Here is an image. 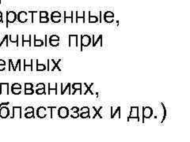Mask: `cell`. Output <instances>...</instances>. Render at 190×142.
I'll use <instances>...</instances> for the list:
<instances>
[{"label": "cell", "instance_id": "cell-1", "mask_svg": "<svg viewBox=\"0 0 190 142\" xmlns=\"http://www.w3.org/2000/svg\"><path fill=\"white\" fill-rule=\"evenodd\" d=\"M131 120H136V121H140V106H133L130 107V114L127 118V121H131Z\"/></svg>", "mask_w": 190, "mask_h": 142}, {"label": "cell", "instance_id": "cell-2", "mask_svg": "<svg viewBox=\"0 0 190 142\" xmlns=\"http://www.w3.org/2000/svg\"><path fill=\"white\" fill-rule=\"evenodd\" d=\"M142 113H143L142 122L144 123V122H145V119H148V118H151V116L153 115V113H154V110H153L152 107H151V106H143V107H142Z\"/></svg>", "mask_w": 190, "mask_h": 142}, {"label": "cell", "instance_id": "cell-3", "mask_svg": "<svg viewBox=\"0 0 190 142\" xmlns=\"http://www.w3.org/2000/svg\"><path fill=\"white\" fill-rule=\"evenodd\" d=\"M92 43V38L89 35L81 36V51H82V47H87Z\"/></svg>", "mask_w": 190, "mask_h": 142}, {"label": "cell", "instance_id": "cell-4", "mask_svg": "<svg viewBox=\"0 0 190 142\" xmlns=\"http://www.w3.org/2000/svg\"><path fill=\"white\" fill-rule=\"evenodd\" d=\"M13 113L10 116V118H22V107L21 106H13Z\"/></svg>", "mask_w": 190, "mask_h": 142}, {"label": "cell", "instance_id": "cell-5", "mask_svg": "<svg viewBox=\"0 0 190 142\" xmlns=\"http://www.w3.org/2000/svg\"><path fill=\"white\" fill-rule=\"evenodd\" d=\"M17 20V13L14 11L6 12V27H8V24H13Z\"/></svg>", "mask_w": 190, "mask_h": 142}, {"label": "cell", "instance_id": "cell-6", "mask_svg": "<svg viewBox=\"0 0 190 142\" xmlns=\"http://www.w3.org/2000/svg\"><path fill=\"white\" fill-rule=\"evenodd\" d=\"M69 47L76 48L78 47V36L77 34H70L69 36Z\"/></svg>", "mask_w": 190, "mask_h": 142}, {"label": "cell", "instance_id": "cell-7", "mask_svg": "<svg viewBox=\"0 0 190 142\" xmlns=\"http://www.w3.org/2000/svg\"><path fill=\"white\" fill-rule=\"evenodd\" d=\"M57 114L60 118H67L69 116V109L66 106H61L57 110Z\"/></svg>", "mask_w": 190, "mask_h": 142}, {"label": "cell", "instance_id": "cell-8", "mask_svg": "<svg viewBox=\"0 0 190 142\" xmlns=\"http://www.w3.org/2000/svg\"><path fill=\"white\" fill-rule=\"evenodd\" d=\"M17 20L20 23H26L28 21V13L26 11H20L17 14Z\"/></svg>", "mask_w": 190, "mask_h": 142}, {"label": "cell", "instance_id": "cell-9", "mask_svg": "<svg viewBox=\"0 0 190 142\" xmlns=\"http://www.w3.org/2000/svg\"><path fill=\"white\" fill-rule=\"evenodd\" d=\"M10 109L6 106H0V118H6L10 116Z\"/></svg>", "mask_w": 190, "mask_h": 142}, {"label": "cell", "instance_id": "cell-10", "mask_svg": "<svg viewBox=\"0 0 190 142\" xmlns=\"http://www.w3.org/2000/svg\"><path fill=\"white\" fill-rule=\"evenodd\" d=\"M102 35H99L97 39H95V35L92 36V47H95L97 45V43H100V47L103 46V41H102Z\"/></svg>", "mask_w": 190, "mask_h": 142}, {"label": "cell", "instance_id": "cell-11", "mask_svg": "<svg viewBox=\"0 0 190 142\" xmlns=\"http://www.w3.org/2000/svg\"><path fill=\"white\" fill-rule=\"evenodd\" d=\"M47 111H46V108L45 106H39L37 110V115L39 118H45V117L47 116Z\"/></svg>", "mask_w": 190, "mask_h": 142}, {"label": "cell", "instance_id": "cell-12", "mask_svg": "<svg viewBox=\"0 0 190 142\" xmlns=\"http://www.w3.org/2000/svg\"><path fill=\"white\" fill-rule=\"evenodd\" d=\"M64 13V18H63V21L64 23L67 22V20H69L71 21V23L74 22V20H73V15H74V11H64L63 12Z\"/></svg>", "mask_w": 190, "mask_h": 142}, {"label": "cell", "instance_id": "cell-13", "mask_svg": "<svg viewBox=\"0 0 190 142\" xmlns=\"http://www.w3.org/2000/svg\"><path fill=\"white\" fill-rule=\"evenodd\" d=\"M82 84L81 83H75V84H71V87L74 89V92L71 94H76V92H79V94H82Z\"/></svg>", "mask_w": 190, "mask_h": 142}, {"label": "cell", "instance_id": "cell-14", "mask_svg": "<svg viewBox=\"0 0 190 142\" xmlns=\"http://www.w3.org/2000/svg\"><path fill=\"white\" fill-rule=\"evenodd\" d=\"M18 65L19 66L21 65V59L17 60V63H16V65H14L13 60L9 59V68H8V70L10 71L12 69H13V71H16L18 68Z\"/></svg>", "mask_w": 190, "mask_h": 142}, {"label": "cell", "instance_id": "cell-15", "mask_svg": "<svg viewBox=\"0 0 190 142\" xmlns=\"http://www.w3.org/2000/svg\"><path fill=\"white\" fill-rule=\"evenodd\" d=\"M9 94V84L8 83H0V94Z\"/></svg>", "mask_w": 190, "mask_h": 142}, {"label": "cell", "instance_id": "cell-16", "mask_svg": "<svg viewBox=\"0 0 190 142\" xmlns=\"http://www.w3.org/2000/svg\"><path fill=\"white\" fill-rule=\"evenodd\" d=\"M85 18H86V12H85V11H76V20H75L76 23H78L79 19H82V22L85 23V22H86V20H85Z\"/></svg>", "mask_w": 190, "mask_h": 142}, {"label": "cell", "instance_id": "cell-17", "mask_svg": "<svg viewBox=\"0 0 190 142\" xmlns=\"http://www.w3.org/2000/svg\"><path fill=\"white\" fill-rule=\"evenodd\" d=\"M22 46L24 47L25 43H28L29 46L31 47L32 46V35H29V36H26L25 35H22Z\"/></svg>", "mask_w": 190, "mask_h": 142}, {"label": "cell", "instance_id": "cell-18", "mask_svg": "<svg viewBox=\"0 0 190 142\" xmlns=\"http://www.w3.org/2000/svg\"><path fill=\"white\" fill-rule=\"evenodd\" d=\"M102 108H103L102 106H100V107H99L98 109L96 108V106H92V109H93V110H94V112H95L94 114H93V117H92V118H96V117H97V116H98V117L100 118H103V116L101 115V114H100V111H101V110H102Z\"/></svg>", "mask_w": 190, "mask_h": 142}, {"label": "cell", "instance_id": "cell-19", "mask_svg": "<svg viewBox=\"0 0 190 142\" xmlns=\"http://www.w3.org/2000/svg\"><path fill=\"white\" fill-rule=\"evenodd\" d=\"M9 39L10 41L12 43H16V46L18 47L19 46V36L18 34L13 36V35H9Z\"/></svg>", "mask_w": 190, "mask_h": 142}, {"label": "cell", "instance_id": "cell-20", "mask_svg": "<svg viewBox=\"0 0 190 142\" xmlns=\"http://www.w3.org/2000/svg\"><path fill=\"white\" fill-rule=\"evenodd\" d=\"M111 118H115L116 114H118V116H119V118H121V106H117V109L115 110V111H113V106H111Z\"/></svg>", "mask_w": 190, "mask_h": 142}, {"label": "cell", "instance_id": "cell-21", "mask_svg": "<svg viewBox=\"0 0 190 142\" xmlns=\"http://www.w3.org/2000/svg\"><path fill=\"white\" fill-rule=\"evenodd\" d=\"M34 47H42L44 45V40H42V39H37V37H36V35L34 36Z\"/></svg>", "mask_w": 190, "mask_h": 142}, {"label": "cell", "instance_id": "cell-22", "mask_svg": "<svg viewBox=\"0 0 190 142\" xmlns=\"http://www.w3.org/2000/svg\"><path fill=\"white\" fill-rule=\"evenodd\" d=\"M98 22V17L96 15H92L91 11H89V23Z\"/></svg>", "mask_w": 190, "mask_h": 142}, {"label": "cell", "instance_id": "cell-23", "mask_svg": "<svg viewBox=\"0 0 190 142\" xmlns=\"http://www.w3.org/2000/svg\"><path fill=\"white\" fill-rule=\"evenodd\" d=\"M48 86H49V93L48 94H51L52 93V91H54V93L57 95V83H55L54 84V87H52V84L51 83H49L48 84Z\"/></svg>", "mask_w": 190, "mask_h": 142}, {"label": "cell", "instance_id": "cell-24", "mask_svg": "<svg viewBox=\"0 0 190 142\" xmlns=\"http://www.w3.org/2000/svg\"><path fill=\"white\" fill-rule=\"evenodd\" d=\"M46 69V65L44 63H40V62H38V59L37 60V71H44Z\"/></svg>", "mask_w": 190, "mask_h": 142}, {"label": "cell", "instance_id": "cell-25", "mask_svg": "<svg viewBox=\"0 0 190 142\" xmlns=\"http://www.w3.org/2000/svg\"><path fill=\"white\" fill-rule=\"evenodd\" d=\"M71 83H67V85H66V87L64 88H62V87H61V93H60V94H62V95L65 94V92H66V91H67V90H68V94H69V95H70V94H71Z\"/></svg>", "mask_w": 190, "mask_h": 142}, {"label": "cell", "instance_id": "cell-26", "mask_svg": "<svg viewBox=\"0 0 190 142\" xmlns=\"http://www.w3.org/2000/svg\"><path fill=\"white\" fill-rule=\"evenodd\" d=\"M8 39H9V35L4 36L3 39H2V40H0V47H2L3 43H6V47H8V46H9V44H8Z\"/></svg>", "mask_w": 190, "mask_h": 142}, {"label": "cell", "instance_id": "cell-27", "mask_svg": "<svg viewBox=\"0 0 190 142\" xmlns=\"http://www.w3.org/2000/svg\"><path fill=\"white\" fill-rule=\"evenodd\" d=\"M33 62H34V60L32 59L31 62H30V64H27V62H26V60H24V70H26V68L30 67V70H33Z\"/></svg>", "mask_w": 190, "mask_h": 142}, {"label": "cell", "instance_id": "cell-28", "mask_svg": "<svg viewBox=\"0 0 190 142\" xmlns=\"http://www.w3.org/2000/svg\"><path fill=\"white\" fill-rule=\"evenodd\" d=\"M104 20L106 23H113L114 21V17H108V16H104Z\"/></svg>", "mask_w": 190, "mask_h": 142}, {"label": "cell", "instance_id": "cell-29", "mask_svg": "<svg viewBox=\"0 0 190 142\" xmlns=\"http://www.w3.org/2000/svg\"><path fill=\"white\" fill-rule=\"evenodd\" d=\"M51 21L53 23H60L61 21V17H51Z\"/></svg>", "mask_w": 190, "mask_h": 142}, {"label": "cell", "instance_id": "cell-30", "mask_svg": "<svg viewBox=\"0 0 190 142\" xmlns=\"http://www.w3.org/2000/svg\"><path fill=\"white\" fill-rule=\"evenodd\" d=\"M48 109H49V110H51V118H54V115H53V110H55V109H57V106H48Z\"/></svg>", "mask_w": 190, "mask_h": 142}, {"label": "cell", "instance_id": "cell-31", "mask_svg": "<svg viewBox=\"0 0 190 142\" xmlns=\"http://www.w3.org/2000/svg\"><path fill=\"white\" fill-rule=\"evenodd\" d=\"M35 92L38 95H42V94H46L45 93V88H37L35 91Z\"/></svg>", "mask_w": 190, "mask_h": 142}, {"label": "cell", "instance_id": "cell-32", "mask_svg": "<svg viewBox=\"0 0 190 142\" xmlns=\"http://www.w3.org/2000/svg\"><path fill=\"white\" fill-rule=\"evenodd\" d=\"M79 117L81 118H89V112H81L79 114Z\"/></svg>", "mask_w": 190, "mask_h": 142}, {"label": "cell", "instance_id": "cell-33", "mask_svg": "<svg viewBox=\"0 0 190 142\" xmlns=\"http://www.w3.org/2000/svg\"><path fill=\"white\" fill-rule=\"evenodd\" d=\"M49 44L52 47H57L60 45V41H57V40H49Z\"/></svg>", "mask_w": 190, "mask_h": 142}, {"label": "cell", "instance_id": "cell-34", "mask_svg": "<svg viewBox=\"0 0 190 142\" xmlns=\"http://www.w3.org/2000/svg\"><path fill=\"white\" fill-rule=\"evenodd\" d=\"M11 92L14 95H19V94L22 93V89H19V88H11Z\"/></svg>", "mask_w": 190, "mask_h": 142}, {"label": "cell", "instance_id": "cell-35", "mask_svg": "<svg viewBox=\"0 0 190 142\" xmlns=\"http://www.w3.org/2000/svg\"><path fill=\"white\" fill-rule=\"evenodd\" d=\"M25 117L26 118H34V112H26L25 113Z\"/></svg>", "mask_w": 190, "mask_h": 142}, {"label": "cell", "instance_id": "cell-36", "mask_svg": "<svg viewBox=\"0 0 190 142\" xmlns=\"http://www.w3.org/2000/svg\"><path fill=\"white\" fill-rule=\"evenodd\" d=\"M60 36L57 35H52L51 36H49V40H57V41H60Z\"/></svg>", "mask_w": 190, "mask_h": 142}, {"label": "cell", "instance_id": "cell-37", "mask_svg": "<svg viewBox=\"0 0 190 142\" xmlns=\"http://www.w3.org/2000/svg\"><path fill=\"white\" fill-rule=\"evenodd\" d=\"M34 88H30V89H25V94L26 95H33L34 93Z\"/></svg>", "mask_w": 190, "mask_h": 142}, {"label": "cell", "instance_id": "cell-38", "mask_svg": "<svg viewBox=\"0 0 190 142\" xmlns=\"http://www.w3.org/2000/svg\"><path fill=\"white\" fill-rule=\"evenodd\" d=\"M48 22H49V17H41V18H40V23H48Z\"/></svg>", "mask_w": 190, "mask_h": 142}, {"label": "cell", "instance_id": "cell-39", "mask_svg": "<svg viewBox=\"0 0 190 142\" xmlns=\"http://www.w3.org/2000/svg\"><path fill=\"white\" fill-rule=\"evenodd\" d=\"M51 17H61V13L59 11H53L51 13Z\"/></svg>", "mask_w": 190, "mask_h": 142}, {"label": "cell", "instance_id": "cell-40", "mask_svg": "<svg viewBox=\"0 0 190 142\" xmlns=\"http://www.w3.org/2000/svg\"><path fill=\"white\" fill-rule=\"evenodd\" d=\"M34 88V84L32 83H25V89H30Z\"/></svg>", "mask_w": 190, "mask_h": 142}, {"label": "cell", "instance_id": "cell-41", "mask_svg": "<svg viewBox=\"0 0 190 142\" xmlns=\"http://www.w3.org/2000/svg\"><path fill=\"white\" fill-rule=\"evenodd\" d=\"M45 17H49V13L47 11H40V18Z\"/></svg>", "mask_w": 190, "mask_h": 142}, {"label": "cell", "instance_id": "cell-42", "mask_svg": "<svg viewBox=\"0 0 190 142\" xmlns=\"http://www.w3.org/2000/svg\"><path fill=\"white\" fill-rule=\"evenodd\" d=\"M11 88H19V89H22V84H19V83H14V84L11 85Z\"/></svg>", "mask_w": 190, "mask_h": 142}, {"label": "cell", "instance_id": "cell-43", "mask_svg": "<svg viewBox=\"0 0 190 142\" xmlns=\"http://www.w3.org/2000/svg\"><path fill=\"white\" fill-rule=\"evenodd\" d=\"M26 112H34V108L33 106H27L25 109V113Z\"/></svg>", "mask_w": 190, "mask_h": 142}, {"label": "cell", "instance_id": "cell-44", "mask_svg": "<svg viewBox=\"0 0 190 142\" xmlns=\"http://www.w3.org/2000/svg\"><path fill=\"white\" fill-rule=\"evenodd\" d=\"M79 110H80L81 112H89V108L88 107V106H82L81 109H79Z\"/></svg>", "mask_w": 190, "mask_h": 142}, {"label": "cell", "instance_id": "cell-45", "mask_svg": "<svg viewBox=\"0 0 190 142\" xmlns=\"http://www.w3.org/2000/svg\"><path fill=\"white\" fill-rule=\"evenodd\" d=\"M71 117L72 118H78L79 117V113L78 112H71V114H70Z\"/></svg>", "mask_w": 190, "mask_h": 142}, {"label": "cell", "instance_id": "cell-46", "mask_svg": "<svg viewBox=\"0 0 190 142\" xmlns=\"http://www.w3.org/2000/svg\"><path fill=\"white\" fill-rule=\"evenodd\" d=\"M104 16H108V17H114V13L112 11H106L104 13Z\"/></svg>", "mask_w": 190, "mask_h": 142}, {"label": "cell", "instance_id": "cell-47", "mask_svg": "<svg viewBox=\"0 0 190 142\" xmlns=\"http://www.w3.org/2000/svg\"><path fill=\"white\" fill-rule=\"evenodd\" d=\"M36 87H37V88H45V83H39V84H38L36 85Z\"/></svg>", "mask_w": 190, "mask_h": 142}, {"label": "cell", "instance_id": "cell-48", "mask_svg": "<svg viewBox=\"0 0 190 142\" xmlns=\"http://www.w3.org/2000/svg\"><path fill=\"white\" fill-rule=\"evenodd\" d=\"M71 112H79V108L78 106H73L71 109Z\"/></svg>", "mask_w": 190, "mask_h": 142}, {"label": "cell", "instance_id": "cell-49", "mask_svg": "<svg viewBox=\"0 0 190 142\" xmlns=\"http://www.w3.org/2000/svg\"><path fill=\"white\" fill-rule=\"evenodd\" d=\"M6 69V65H0V71H3Z\"/></svg>", "mask_w": 190, "mask_h": 142}, {"label": "cell", "instance_id": "cell-50", "mask_svg": "<svg viewBox=\"0 0 190 142\" xmlns=\"http://www.w3.org/2000/svg\"><path fill=\"white\" fill-rule=\"evenodd\" d=\"M6 62H5V60L3 59H0V65H6Z\"/></svg>", "mask_w": 190, "mask_h": 142}, {"label": "cell", "instance_id": "cell-51", "mask_svg": "<svg viewBox=\"0 0 190 142\" xmlns=\"http://www.w3.org/2000/svg\"><path fill=\"white\" fill-rule=\"evenodd\" d=\"M45 45L47 47V46H48V36H47V35L45 36Z\"/></svg>", "mask_w": 190, "mask_h": 142}, {"label": "cell", "instance_id": "cell-52", "mask_svg": "<svg viewBox=\"0 0 190 142\" xmlns=\"http://www.w3.org/2000/svg\"><path fill=\"white\" fill-rule=\"evenodd\" d=\"M9 104H10L9 102H6V103H0V106H7V105H9Z\"/></svg>", "mask_w": 190, "mask_h": 142}, {"label": "cell", "instance_id": "cell-53", "mask_svg": "<svg viewBox=\"0 0 190 142\" xmlns=\"http://www.w3.org/2000/svg\"><path fill=\"white\" fill-rule=\"evenodd\" d=\"M0 22H2V16L0 17Z\"/></svg>", "mask_w": 190, "mask_h": 142}, {"label": "cell", "instance_id": "cell-54", "mask_svg": "<svg viewBox=\"0 0 190 142\" xmlns=\"http://www.w3.org/2000/svg\"><path fill=\"white\" fill-rule=\"evenodd\" d=\"M1 16H2V13L1 11H0V17H1Z\"/></svg>", "mask_w": 190, "mask_h": 142}, {"label": "cell", "instance_id": "cell-55", "mask_svg": "<svg viewBox=\"0 0 190 142\" xmlns=\"http://www.w3.org/2000/svg\"><path fill=\"white\" fill-rule=\"evenodd\" d=\"M0 3H1V0H0Z\"/></svg>", "mask_w": 190, "mask_h": 142}]
</instances>
